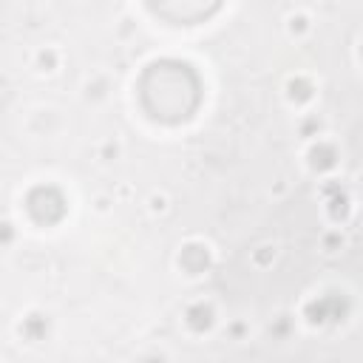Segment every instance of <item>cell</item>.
<instances>
[{"label":"cell","instance_id":"obj_2","mask_svg":"<svg viewBox=\"0 0 363 363\" xmlns=\"http://www.w3.org/2000/svg\"><path fill=\"white\" fill-rule=\"evenodd\" d=\"M150 11L164 17L167 23H182V26H193L207 20L213 11H218L221 0H147Z\"/></svg>","mask_w":363,"mask_h":363},{"label":"cell","instance_id":"obj_1","mask_svg":"<svg viewBox=\"0 0 363 363\" xmlns=\"http://www.w3.org/2000/svg\"><path fill=\"white\" fill-rule=\"evenodd\" d=\"M139 96L150 116L162 122H182L199 108L201 85L187 62L159 60L145 68L139 79Z\"/></svg>","mask_w":363,"mask_h":363}]
</instances>
